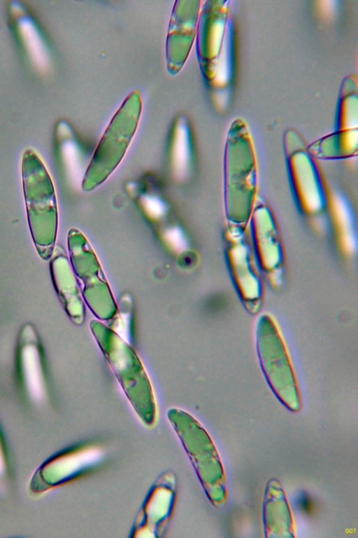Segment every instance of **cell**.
<instances>
[{
	"mask_svg": "<svg viewBox=\"0 0 358 538\" xmlns=\"http://www.w3.org/2000/svg\"><path fill=\"white\" fill-rule=\"evenodd\" d=\"M22 177L31 237L39 256L47 261L52 254L57 231L55 195L49 173L33 150L23 154Z\"/></svg>",
	"mask_w": 358,
	"mask_h": 538,
	"instance_id": "6da1fadb",
	"label": "cell"
},
{
	"mask_svg": "<svg viewBox=\"0 0 358 538\" xmlns=\"http://www.w3.org/2000/svg\"><path fill=\"white\" fill-rule=\"evenodd\" d=\"M176 496L175 476L171 472L164 473L148 492L131 532V537H163L173 516Z\"/></svg>",
	"mask_w": 358,
	"mask_h": 538,
	"instance_id": "7a4b0ae2",
	"label": "cell"
},
{
	"mask_svg": "<svg viewBox=\"0 0 358 538\" xmlns=\"http://www.w3.org/2000/svg\"><path fill=\"white\" fill-rule=\"evenodd\" d=\"M299 509L306 514H311L314 511V503L312 499L305 493L301 494L296 499Z\"/></svg>",
	"mask_w": 358,
	"mask_h": 538,
	"instance_id": "3957f363",
	"label": "cell"
}]
</instances>
